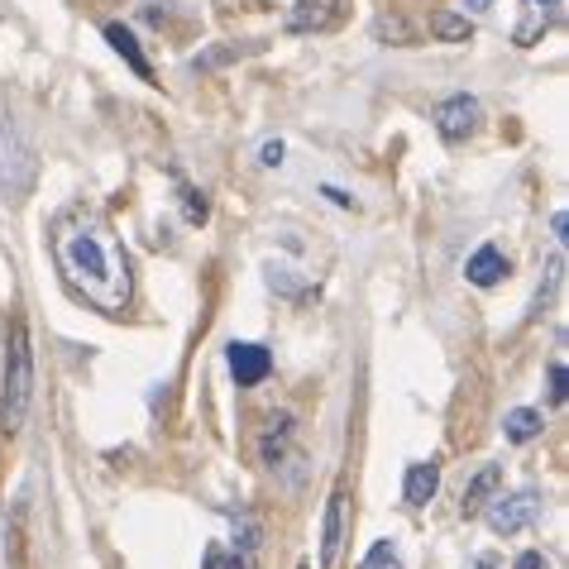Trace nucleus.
Here are the masks:
<instances>
[{"mask_svg": "<svg viewBox=\"0 0 569 569\" xmlns=\"http://www.w3.org/2000/svg\"><path fill=\"white\" fill-rule=\"evenodd\" d=\"M58 263L68 282L87 302H97L101 311H120L130 302V268L124 254L97 216H68L58 226Z\"/></svg>", "mask_w": 569, "mask_h": 569, "instance_id": "nucleus-1", "label": "nucleus"}, {"mask_svg": "<svg viewBox=\"0 0 569 569\" xmlns=\"http://www.w3.org/2000/svg\"><path fill=\"white\" fill-rule=\"evenodd\" d=\"M34 402V350H29V326H10V355H6V402H0V426L14 436Z\"/></svg>", "mask_w": 569, "mask_h": 569, "instance_id": "nucleus-2", "label": "nucleus"}, {"mask_svg": "<svg viewBox=\"0 0 569 569\" xmlns=\"http://www.w3.org/2000/svg\"><path fill=\"white\" fill-rule=\"evenodd\" d=\"M29 182H34V158H29L20 124L0 110V192L20 201L29 192Z\"/></svg>", "mask_w": 569, "mask_h": 569, "instance_id": "nucleus-3", "label": "nucleus"}, {"mask_svg": "<svg viewBox=\"0 0 569 569\" xmlns=\"http://www.w3.org/2000/svg\"><path fill=\"white\" fill-rule=\"evenodd\" d=\"M488 531H498V536H517V531H527L536 517H541V493L536 488H521V493H502V498H488Z\"/></svg>", "mask_w": 569, "mask_h": 569, "instance_id": "nucleus-4", "label": "nucleus"}, {"mask_svg": "<svg viewBox=\"0 0 569 569\" xmlns=\"http://www.w3.org/2000/svg\"><path fill=\"white\" fill-rule=\"evenodd\" d=\"M436 130H440V139L446 144H460V139H469L473 130H479V101L473 97H446L440 101V110H436Z\"/></svg>", "mask_w": 569, "mask_h": 569, "instance_id": "nucleus-5", "label": "nucleus"}, {"mask_svg": "<svg viewBox=\"0 0 569 569\" xmlns=\"http://www.w3.org/2000/svg\"><path fill=\"white\" fill-rule=\"evenodd\" d=\"M230 373H234V383L240 388H254V383H263V378L273 373V355H268L263 345H254V340H234L230 345Z\"/></svg>", "mask_w": 569, "mask_h": 569, "instance_id": "nucleus-6", "label": "nucleus"}, {"mask_svg": "<svg viewBox=\"0 0 569 569\" xmlns=\"http://www.w3.org/2000/svg\"><path fill=\"white\" fill-rule=\"evenodd\" d=\"M345 546V488H336L326 502V521H321V569H336Z\"/></svg>", "mask_w": 569, "mask_h": 569, "instance_id": "nucleus-7", "label": "nucleus"}, {"mask_svg": "<svg viewBox=\"0 0 569 569\" xmlns=\"http://www.w3.org/2000/svg\"><path fill=\"white\" fill-rule=\"evenodd\" d=\"M508 268H512V263L502 259V249H498V244H483V249H473V254H469L465 278L473 282V288H498Z\"/></svg>", "mask_w": 569, "mask_h": 569, "instance_id": "nucleus-8", "label": "nucleus"}, {"mask_svg": "<svg viewBox=\"0 0 569 569\" xmlns=\"http://www.w3.org/2000/svg\"><path fill=\"white\" fill-rule=\"evenodd\" d=\"M340 14V0H297V10L288 14L292 34H311V29H330Z\"/></svg>", "mask_w": 569, "mask_h": 569, "instance_id": "nucleus-9", "label": "nucleus"}, {"mask_svg": "<svg viewBox=\"0 0 569 569\" xmlns=\"http://www.w3.org/2000/svg\"><path fill=\"white\" fill-rule=\"evenodd\" d=\"M498 483H502V469L498 465H483L473 479L465 483V498H460V512L465 517H473V512H483L488 508V498L498 493Z\"/></svg>", "mask_w": 569, "mask_h": 569, "instance_id": "nucleus-10", "label": "nucleus"}, {"mask_svg": "<svg viewBox=\"0 0 569 569\" xmlns=\"http://www.w3.org/2000/svg\"><path fill=\"white\" fill-rule=\"evenodd\" d=\"M106 43H110V49H116L124 62H130L139 82H153V68H149V58H144V49H139V39L130 34V29H124V24H106Z\"/></svg>", "mask_w": 569, "mask_h": 569, "instance_id": "nucleus-11", "label": "nucleus"}, {"mask_svg": "<svg viewBox=\"0 0 569 569\" xmlns=\"http://www.w3.org/2000/svg\"><path fill=\"white\" fill-rule=\"evenodd\" d=\"M436 488H440V469H436V460H421V465L407 469L402 493H407V502H412V508H426V502L436 498Z\"/></svg>", "mask_w": 569, "mask_h": 569, "instance_id": "nucleus-12", "label": "nucleus"}, {"mask_svg": "<svg viewBox=\"0 0 569 569\" xmlns=\"http://www.w3.org/2000/svg\"><path fill=\"white\" fill-rule=\"evenodd\" d=\"M541 412H531V407H517V412H508L502 417V436L512 440V446H527V440H536L541 436Z\"/></svg>", "mask_w": 569, "mask_h": 569, "instance_id": "nucleus-13", "label": "nucleus"}, {"mask_svg": "<svg viewBox=\"0 0 569 569\" xmlns=\"http://www.w3.org/2000/svg\"><path fill=\"white\" fill-rule=\"evenodd\" d=\"M288 446H292V417H273L268 421V436H263V465L278 469V460L288 455Z\"/></svg>", "mask_w": 569, "mask_h": 569, "instance_id": "nucleus-14", "label": "nucleus"}, {"mask_svg": "<svg viewBox=\"0 0 569 569\" xmlns=\"http://www.w3.org/2000/svg\"><path fill=\"white\" fill-rule=\"evenodd\" d=\"M527 6H531V29L521 39H531V34H541V29L565 20V0H527Z\"/></svg>", "mask_w": 569, "mask_h": 569, "instance_id": "nucleus-15", "label": "nucleus"}, {"mask_svg": "<svg viewBox=\"0 0 569 569\" xmlns=\"http://www.w3.org/2000/svg\"><path fill=\"white\" fill-rule=\"evenodd\" d=\"M431 34L446 39V43L469 39V14H436V20H431Z\"/></svg>", "mask_w": 569, "mask_h": 569, "instance_id": "nucleus-16", "label": "nucleus"}, {"mask_svg": "<svg viewBox=\"0 0 569 569\" xmlns=\"http://www.w3.org/2000/svg\"><path fill=\"white\" fill-rule=\"evenodd\" d=\"M182 216H187V226H207L211 207H207V197H201L197 187H182Z\"/></svg>", "mask_w": 569, "mask_h": 569, "instance_id": "nucleus-17", "label": "nucleus"}, {"mask_svg": "<svg viewBox=\"0 0 569 569\" xmlns=\"http://www.w3.org/2000/svg\"><path fill=\"white\" fill-rule=\"evenodd\" d=\"M363 569H402V560H398V550H392V541H378L369 556H363Z\"/></svg>", "mask_w": 569, "mask_h": 569, "instance_id": "nucleus-18", "label": "nucleus"}, {"mask_svg": "<svg viewBox=\"0 0 569 569\" xmlns=\"http://www.w3.org/2000/svg\"><path fill=\"white\" fill-rule=\"evenodd\" d=\"M201 569H244V560L230 556L226 546H211V550H207V565H201Z\"/></svg>", "mask_w": 569, "mask_h": 569, "instance_id": "nucleus-19", "label": "nucleus"}, {"mask_svg": "<svg viewBox=\"0 0 569 569\" xmlns=\"http://www.w3.org/2000/svg\"><path fill=\"white\" fill-rule=\"evenodd\" d=\"M565 363H550V402H556V407H565Z\"/></svg>", "mask_w": 569, "mask_h": 569, "instance_id": "nucleus-20", "label": "nucleus"}, {"mask_svg": "<svg viewBox=\"0 0 569 569\" xmlns=\"http://www.w3.org/2000/svg\"><path fill=\"white\" fill-rule=\"evenodd\" d=\"M282 153H288V149H282V139H268V144L259 149V163L263 168H282Z\"/></svg>", "mask_w": 569, "mask_h": 569, "instance_id": "nucleus-21", "label": "nucleus"}, {"mask_svg": "<svg viewBox=\"0 0 569 569\" xmlns=\"http://www.w3.org/2000/svg\"><path fill=\"white\" fill-rule=\"evenodd\" d=\"M512 569H550V565H546V556H541V550H521Z\"/></svg>", "mask_w": 569, "mask_h": 569, "instance_id": "nucleus-22", "label": "nucleus"}, {"mask_svg": "<svg viewBox=\"0 0 569 569\" xmlns=\"http://www.w3.org/2000/svg\"><path fill=\"white\" fill-rule=\"evenodd\" d=\"M321 192H326L330 201H336V207H340V211H350V207H355V197H345V192H340V187H321Z\"/></svg>", "mask_w": 569, "mask_h": 569, "instance_id": "nucleus-23", "label": "nucleus"}, {"mask_svg": "<svg viewBox=\"0 0 569 569\" xmlns=\"http://www.w3.org/2000/svg\"><path fill=\"white\" fill-rule=\"evenodd\" d=\"M488 6H493V0H460L465 14H488Z\"/></svg>", "mask_w": 569, "mask_h": 569, "instance_id": "nucleus-24", "label": "nucleus"}, {"mask_svg": "<svg viewBox=\"0 0 569 569\" xmlns=\"http://www.w3.org/2000/svg\"><path fill=\"white\" fill-rule=\"evenodd\" d=\"M469 569H502V560H498V556H473Z\"/></svg>", "mask_w": 569, "mask_h": 569, "instance_id": "nucleus-25", "label": "nucleus"}, {"mask_svg": "<svg viewBox=\"0 0 569 569\" xmlns=\"http://www.w3.org/2000/svg\"><path fill=\"white\" fill-rule=\"evenodd\" d=\"M297 569H311V565H297Z\"/></svg>", "mask_w": 569, "mask_h": 569, "instance_id": "nucleus-26", "label": "nucleus"}]
</instances>
